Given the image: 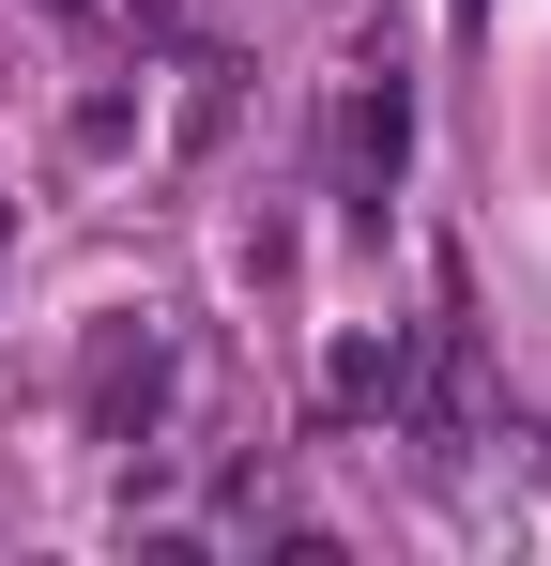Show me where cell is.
<instances>
[{"label":"cell","instance_id":"obj_1","mask_svg":"<svg viewBox=\"0 0 551 566\" xmlns=\"http://www.w3.org/2000/svg\"><path fill=\"white\" fill-rule=\"evenodd\" d=\"M383 169H398V77L353 93V185H383Z\"/></svg>","mask_w":551,"mask_h":566},{"label":"cell","instance_id":"obj_2","mask_svg":"<svg viewBox=\"0 0 551 566\" xmlns=\"http://www.w3.org/2000/svg\"><path fill=\"white\" fill-rule=\"evenodd\" d=\"M62 15H77V0H62Z\"/></svg>","mask_w":551,"mask_h":566}]
</instances>
